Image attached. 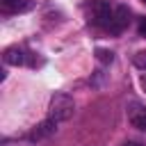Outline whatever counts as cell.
Wrapping results in <instances>:
<instances>
[{"label": "cell", "instance_id": "1", "mask_svg": "<svg viewBox=\"0 0 146 146\" xmlns=\"http://www.w3.org/2000/svg\"><path fill=\"white\" fill-rule=\"evenodd\" d=\"M73 112H75V103H73V98L68 94L57 91V94L50 96V103H48V116L50 119L62 123V121H68L73 116Z\"/></svg>", "mask_w": 146, "mask_h": 146}, {"label": "cell", "instance_id": "2", "mask_svg": "<svg viewBox=\"0 0 146 146\" xmlns=\"http://www.w3.org/2000/svg\"><path fill=\"white\" fill-rule=\"evenodd\" d=\"M112 18H114V9L110 7V2H105V0H98L96 5H94V21H96V25H100V27H110L112 25Z\"/></svg>", "mask_w": 146, "mask_h": 146}, {"label": "cell", "instance_id": "3", "mask_svg": "<svg viewBox=\"0 0 146 146\" xmlns=\"http://www.w3.org/2000/svg\"><path fill=\"white\" fill-rule=\"evenodd\" d=\"M55 130H57V121L55 119H43L36 128H32V132L27 135V139L30 141H43V139H48L50 135H55Z\"/></svg>", "mask_w": 146, "mask_h": 146}, {"label": "cell", "instance_id": "4", "mask_svg": "<svg viewBox=\"0 0 146 146\" xmlns=\"http://www.w3.org/2000/svg\"><path fill=\"white\" fill-rule=\"evenodd\" d=\"M128 21H130V9L125 7V5H121V7H116L114 9V18H112V25L107 27L112 34H121L125 27H128Z\"/></svg>", "mask_w": 146, "mask_h": 146}, {"label": "cell", "instance_id": "5", "mask_svg": "<svg viewBox=\"0 0 146 146\" xmlns=\"http://www.w3.org/2000/svg\"><path fill=\"white\" fill-rule=\"evenodd\" d=\"M128 121L132 128L146 132V107H141L139 103H130L128 105Z\"/></svg>", "mask_w": 146, "mask_h": 146}, {"label": "cell", "instance_id": "6", "mask_svg": "<svg viewBox=\"0 0 146 146\" xmlns=\"http://www.w3.org/2000/svg\"><path fill=\"white\" fill-rule=\"evenodd\" d=\"M2 62L9 64V66H21V64L25 62L23 50H21L18 46H9V48H5V52H2Z\"/></svg>", "mask_w": 146, "mask_h": 146}, {"label": "cell", "instance_id": "7", "mask_svg": "<svg viewBox=\"0 0 146 146\" xmlns=\"http://www.w3.org/2000/svg\"><path fill=\"white\" fill-rule=\"evenodd\" d=\"M0 9L5 14L23 11V9H27V0H0Z\"/></svg>", "mask_w": 146, "mask_h": 146}, {"label": "cell", "instance_id": "8", "mask_svg": "<svg viewBox=\"0 0 146 146\" xmlns=\"http://www.w3.org/2000/svg\"><path fill=\"white\" fill-rule=\"evenodd\" d=\"M96 57H98V62H103V64H112L114 52H112V50H105V48H96Z\"/></svg>", "mask_w": 146, "mask_h": 146}, {"label": "cell", "instance_id": "9", "mask_svg": "<svg viewBox=\"0 0 146 146\" xmlns=\"http://www.w3.org/2000/svg\"><path fill=\"white\" fill-rule=\"evenodd\" d=\"M132 62H135V66H137V68L146 71V50H139V52H135Z\"/></svg>", "mask_w": 146, "mask_h": 146}, {"label": "cell", "instance_id": "10", "mask_svg": "<svg viewBox=\"0 0 146 146\" xmlns=\"http://www.w3.org/2000/svg\"><path fill=\"white\" fill-rule=\"evenodd\" d=\"M137 32H139V36H146V18H141V21H139Z\"/></svg>", "mask_w": 146, "mask_h": 146}, {"label": "cell", "instance_id": "11", "mask_svg": "<svg viewBox=\"0 0 146 146\" xmlns=\"http://www.w3.org/2000/svg\"><path fill=\"white\" fill-rule=\"evenodd\" d=\"M139 84H141V89L146 91V75H141V78H139Z\"/></svg>", "mask_w": 146, "mask_h": 146}, {"label": "cell", "instance_id": "12", "mask_svg": "<svg viewBox=\"0 0 146 146\" xmlns=\"http://www.w3.org/2000/svg\"><path fill=\"white\" fill-rule=\"evenodd\" d=\"M123 146H141V144H139V141H125Z\"/></svg>", "mask_w": 146, "mask_h": 146}, {"label": "cell", "instance_id": "13", "mask_svg": "<svg viewBox=\"0 0 146 146\" xmlns=\"http://www.w3.org/2000/svg\"><path fill=\"white\" fill-rule=\"evenodd\" d=\"M141 2H144V5H146V0H141Z\"/></svg>", "mask_w": 146, "mask_h": 146}]
</instances>
